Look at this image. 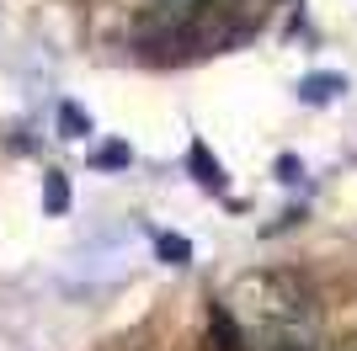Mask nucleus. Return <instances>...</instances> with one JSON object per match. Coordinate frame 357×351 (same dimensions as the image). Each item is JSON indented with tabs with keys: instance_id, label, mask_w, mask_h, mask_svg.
<instances>
[{
	"instance_id": "obj_1",
	"label": "nucleus",
	"mask_w": 357,
	"mask_h": 351,
	"mask_svg": "<svg viewBox=\"0 0 357 351\" xmlns=\"http://www.w3.org/2000/svg\"><path fill=\"white\" fill-rule=\"evenodd\" d=\"M224 309L256 330H294V325H314V288L298 272L256 266V272H240L229 282Z\"/></svg>"
},
{
	"instance_id": "obj_8",
	"label": "nucleus",
	"mask_w": 357,
	"mask_h": 351,
	"mask_svg": "<svg viewBox=\"0 0 357 351\" xmlns=\"http://www.w3.org/2000/svg\"><path fill=\"white\" fill-rule=\"evenodd\" d=\"M64 203H70V192H64V176H48V208L59 213Z\"/></svg>"
},
{
	"instance_id": "obj_2",
	"label": "nucleus",
	"mask_w": 357,
	"mask_h": 351,
	"mask_svg": "<svg viewBox=\"0 0 357 351\" xmlns=\"http://www.w3.org/2000/svg\"><path fill=\"white\" fill-rule=\"evenodd\" d=\"M261 351H314V336L310 325H294V330H272V341Z\"/></svg>"
},
{
	"instance_id": "obj_3",
	"label": "nucleus",
	"mask_w": 357,
	"mask_h": 351,
	"mask_svg": "<svg viewBox=\"0 0 357 351\" xmlns=\"http://www.w3.org/2000/svg\"><path fill=\"white\" fill-rule=\"evenodd\" d=\"M203 6H208V0H155V11L171 16V22H192Z\"/></svg>"
},
{
	"instance_id": "obj_5",
	"label": "nucleus",
	"mask_w": 357,
	"mask_h": 351,
	"mask_svg": "<svg viewBox=\"0 0 357 351\" xmlns=\"http://www.w3.org/2000/svg\"><path fill=\"white\" fill-rule=\"evenodd\" d=\"M213 341H219V351H240V336H235V325H229V314H213Z\"/></svg>"
},
{
	"instance_id": "obj_7",
	"label": "nucleus",
	"mask_w": 357,
	"mask_h": 351,
	"mask_svg": "<svg viewBox=\"0 0 357 351\" xmlns=\"http://www.w3.org/2000/svg\"><path fill=\"white\" fill-rule=\"evenodd\" d=\"M192 165H197V176H203L208 187H219V171L208 165V149H203V144H192Z\"/></svg>"
},
{
	"instance_id": "obj_4",
	"label": "nucleus",
	"mask_w": 357,
	"mask_h": 351,
	"mask_svg": "<svg viewBox=\"0 0 357 351\" xmlns=\"http://www.w3.org/2000/svg\"><path fill=\"white\" fill-rule=\"evenodd\" d=\"M155 250H160L171 266H187V256H192V245H187V240H176V234H160V240H155Z\"/></svg>"
},
{
	"instance_id": "obj_10",
	"label": "nucleus",
	"mask_w": 357,
	"mask_h": 351,
	"mask_svg": "<svg viewBox=\"0 0 357 351\" xmlns=\"http://www.w3.org/2000/svg\"><path fill=\"white\" fill-rule=\"evenodd\" d=\"M336 351H357V330H352V336H347V341H342Z\"/></svg>"
},
{
	"instance_id": "obj_6",
	"label": "nucleus",
	"mask_w": 357,
	"mask_h": 351,
	"mask_svg": "<svg viewBox=\"0 0 357 351\" xmlns=\"http://www.w3.org/2000/svg\"><path fill=\"white\" fill-rule=\"evenodd\" d=\"M59 123H64V139H80V133H91V123L80 117V107H64Z\"/></svg>"
},
{
	"instance_id": "obj_9",
	"label": "nucleus",
	"mask_w": 357,
	"mask_h": 351,
	"mask_svg": "<svg viewBox=\"0 0 357 351\" xmlns=\"http://www.w3.org/2000/svg\"><path fill=\"white\" fill-rule=\"evenodd\" d=\"M304 96H314V102H331V96H336V80H304Z\"/></svg>"
}]
</instances>
